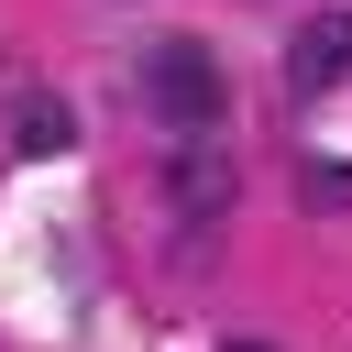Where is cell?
<instances>
[{"label": "cell", "mask_w": 352, "mask_h": 352, "mask_svg": "<svg viewBox=\"0 0 352 352\" xmlns=\"http://www.w3.org/2000/svg\"><path fill=\"white\" fill-rule=\"evenodd\" d=\"M11 143H22V154H66V143H77V110H66V99H44V88H33V99H22V110H11Z\"/></svg>", "instance_id": "obj_4"}, {"label": "cell", "mask_w": 352, "mask_h": 352, "mask_svg": "<svg viewBox=\"0 0 352 352\" xmlns=\"http://www.w3.org/2000/svg\"><path fill=\"white\" fill-rule=\"evenodd\" d=\"M143 110L165 121V143H176V132H220V110H231L220 55H209V44H187V33H176V44H154V55H143Z\"/></svg>", "instance_id": "obj_1"}, {"label": "cell", "mask_w": 352, "mask_h": 352, "mask_svg": "<svg viewBox=\"0 0 352 352\" xmlns=\"http://www.w3.org/2000/svg\"><path fill=\"white\" fill-rule=\"evenodd\" d=\"M220 352H275V341H220Z\"/></svg>", "instance_id": "obj_5"}, {"label": "cell", "mask_w": 352, "mask_h": 352, "mask_svg": "<svg viewBox=\"0 0 352 352\" xmlns=\"http://www.w3.org/2000/svg\"><path fill=\"white\" fill-rule=\"evenodd\" d=\"M165 198H176L187 231L231 209V154H220V132H176V154H165Z\"/></svg>", "instance_id": "obj_2"}, {"label": "cell", "mask_w": 352, "mask_h": 352, "mask_svg": "<svg viewBox=\"0 0 352 352\" xmlns=\"http://www.w3.org/2000/svg\"><path fill=\"white\" fill-rule=\"evenodd\" d=\"M341 77H352V11H308L286 33V88L297 99H330Z\"/></svg>", "instance_id": "obj_3"}]
</instances>
